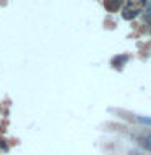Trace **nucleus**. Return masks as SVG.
<instances>
[{"label": "nucleus", "mask_w": 151, "mask_h": 155, "mask_svg": "<svg viewBox=\"0 0 151 155\" xmlns=\"http://www.w3.org/2000/svg\"><path fill=\"white\" fill-rule=\"evenodd\" d=\"M140 13H141L140 8H125L124 13H122V18L124 19H133V18L138 16Z\"/></svg>", "instance_id": "obj_1"}, {"label": "nucleus", "mask_w": 151, "mask_h": 155, "mask_svg": "<svg viewBox=\"0 0 151 155\" xmlns=\"http://www.w3.org/2000/svg\"><path fill=\"white\" fill-rule=\"evenodd\" d=\"M120 3H122V0H106V8L114 12V10L120 7Z\"/></svg>", "instance_id": "obj_2"}, {"label": "nucleus", "mask_w": 151, "mask_h": 155, "mask_svg": "<svg viewBox=\"0 0 151 155\" xmlns=\"http://www.w3.org/2000/svg\"><path fill=\"white\" fill-rule=\"evenodd\" d=\"M122 61H127V57L125 55H120V57H115L114 60H112V65L114 66H120Z\"/></svg>", "instance_id": "obj_3"}, {"label": "nucleus", "mask_w": 151, "mask_h": 155, "mask_svg": "<svg viewBox=\"0 0 151 155\" xmlns=\"http://www.w3.org/2000/svg\"><path fill=\"white\" fill-rule=\"evenodd\" d=\"M143 145L151 152V134H148V136H146V137L143 139Z\"/></svg>", "instance_id": "obj_4"}, {"label": "nucleus", "mask_w": 151, "mask_h": 155, "mask_svg": "<svg viewBox=\"0 0 151 155\" xmlns=\"http://www.w3.org/2000/svg\"><path fill=\"white\" fill-rule=\"evenodd\" d=\"M138 121H141V123H145V124H151V118H143V116H138Z\"/></svg>", "instance_id": "obj_5"}, {"label": "nucleus", "mask_w": 151, "mask_h": 155, "mask_svg": "<svg viewBox=\"0 0 151 155\" xmlns=\"http://www.w3.org/2000/svg\"><path fill=\"white\" fill-rule=\"evenodd\" d=\"M145 10H146V13H148V16L151 18V2H148V5L145 7Z\"/></svg>", "instance_id": "obj_6"}, {"label": "nucleus", "mask_w": 151, "mask_h": 155, "mask_svg": "<svg viewBox=\"0 0 151 155\" xmlns=\"http://www.w3.org/2000/svg\"><path fill=\"white\" fill-rule=\"evenodd\" d=\"M130 155H143L141 152H136V150H130Z\"/></svg>", "instance_id": "obj_7"}]
</instances>
